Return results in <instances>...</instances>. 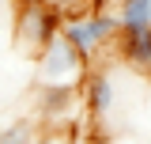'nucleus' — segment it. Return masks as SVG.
Here are the masks:
<instances>
[{
  "label": "nucleus",
  "instance_id": "f257e3e1",
  "mask_svg": "<svg viewBox=\"0 0 151 144\" xmlns=\"http://www.w3.org/2000/svg\"><path fill=\"white\" fill-rule=\"evenodd\" d=\"M38 80H42V84H68V87H76L79 80H87V53L76 49L64 34H57L53 42L42 49Z\"/></svg>",
  "mask_w": 151,
  "mask_h": 144
},
{
  "label": "nucleus",
  "instance_id": "f03ea898",
  "mask_svg": "<svg viewBox=\"0 0 151 144\" xmlns=\"http://www.w3.org/2000/svg\"><path fill=\"white\" fill-rule=\"evenodd\" d=\"M60 34L72 42L76 49H83L87 57H94L106 42L121 34V19L106 15V12H87V15H64L60 23Z\"/></svg>",
  "mask_w": 151,
  "mask_h": 144
},
{
  "label": "nucleus",
  "instance_id": "7ed1b4c3",
  "mask_svg": "<svg viewBox=\"0 0 151 144\" xmlns=\"http://www.w3.org/2000/svg\"><path fill=\"white\" fill-rule=\"evenodd\" d=\"M60 23L64 15H57L49 4H23L19 8V19H15V38L30 49V53H42L57 34H60Z\"/></svg>",
  "mask_w": 151,
  "mask_h": 144
},
{
  "label": "nucleus",
  "instance_id": "20e7f679",
  "mask_svg": "<svg viewBox=\"0 0 151 144\" xmlns=\"http://www.w3.org/2000/svg\"><path fill=\"white\" fill-rule=\"evenodd\" d=\"M113 99H117V80H113V72L98 68L87 76V110H91V118H106L113 110Z\"/></svg>",
  "mask_w": 151,
  "mask_h": 144
},
{
  "label": "nucleus",
  "instance_id": "39448f33",
  "mask_svg": "<svg viewBox=\"0 0 151 144\" xmlns=\"http://www.w3.org/2000/svg\"><path fill=\"white\" fill-rule=\"evenodd\" d=\"M121 61L136 72H151V27L121 31Z\"/></svg>",
  "mask_w": 151,
  "mask_h": 144
},
{
  "label": "nucleus",
  "instance_id": "423d86ee",
  "mask_svg": "<svg viewBox=\"0 0 151 144\" xmlns=\"http://www.w3.org/2000/svg\"><path fill=\"white\" fill-rule=\"evenodd\" d=\"M117 19H121V31H140V27H151V0H121Z\"/></svg>",
  "mask_w": 151,
  "mask_h": 144
},
{
  "label": "nucleus",
  "instance_id": "0eeeda50",
  "mask_svg": "<svg viewBox=\"0 0 151 144\" xmlns=\"http://www.w3.org/2000/svg\"><path fill=\"white\" fill-rule=\"evenodd\" d=\"M34 140H38V133L30 121H12V125L0 129V144H34Z\"/></svg>",
  "mask_w": 151,
  "mask_h": 144
},
{
  "label": "nucleus",
  "instance_id": "6e6552de",
  "mask_svg": "<svg viewBox=\"0 0 151 144\" xmlns=\"http://www.w3.org/2000/svg\"><path fill=\"white\" fill-rule=\"evenodd\" d=\"M4 4H8V0H0V8H4Z\"/></svg>",
  "mask_w": 151,
  "mask_h": 144
}]
</instances>
